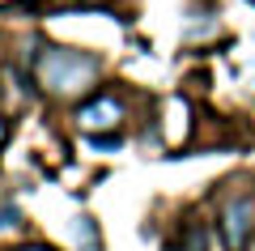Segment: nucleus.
Segmentation results:
<instances>
[{"label": "nucleus", "mask_w": 255, "mask_h": 251, "mask_svg": "<svg viewBox=\"0 0 255 251\" xmlns=\"http://www.w3.org/2000/svg\"><path fill=\"white\" fill-rule=\"evenodd\" d=\"M90 4H98V0H90Z\"/></svg>", "instance_id": "9"}, {"label": "nucleus", "mask_w": 255, "mask_h": 251, "mask_svg": "<svg viewBox=\"0 0 255 251\" xmlns=\"http://www.w3.org/2000/svg\"><path fill=\"white\" fill-rule=\"evenodd\" d=\"M38 81L51 94H81L98 81V60L85 51H68V47H47L38 60Z\"/></svg>", "instance_id": "1"}, {"label": "nucleus", "mask_w": 255, "mask_h": 251, "mask_svg": "<svg viewBox=\"0 0 255 251\" xmlns=\"http://www.w3.org/2000/svg\"><path fill=\"white\" fill-rule=\"evenodd\" d=\"M187 251H209V234H204V226H191V230H187Z\"/></svg>", "instance_id": "5"}, {"label": "nucleus", "mask_w": 255, "mask_h": 251, "mask_svg": "<svg viewBox=\"0 0 255 251\" xmlns=\"http://www.w3.org/2000/svg\"><path fill=\"white\" fill-rule=\"evenodd\" d=\"M251 226H255V200H251V196H238L234 205H226V213H221L226 247H230V251H243L247 239H251Z\"/></svg>", "instance_id": "2"}, {"label": "nucleus", "mask_w": 255, "mask_h": 251, "mask_svg": "<svg viewBox=\"0 0 255 251\" xmlns=\"http://www.w3.org/2000/svg\"><path fill=\"white\" fill-rule=\"evenodd\" d=\"M17 209H0V226H4V230H9V226H17Z\"/></svg>", "instance_id": "6"}, {"label": "nucleus", "mask_w": 255, "mask_h": 251, "mask_svg": "<svg viewBox=\"0 0 255 251\" xmlns=\"http://www.w3.org/2000/svg\"><path fill=\"white\" fill-rule=\"evenodd\" d=\"M119 119H124V102L111 98V94H102V98L85 102V107L77 111V124H81L85 132H102V128H115Z\"/></svg>", "instance_id": "3"}, {"label": "nucleus", "mask_w": 255, "mask_h": 251, "mask_svg": "<svg viewBox=\"0 0 255 251\" xmlns=\"http://www.w3.org/2000/svg\"><path fill=\"white\" fill-rule=\"evenodd\" d=\"M0 136H4V124H0Z\"/></svg>", "instance_id": "8"}, {"label": "nucleus", "mask_w": 255, "mask_h": 251, "mask_svg": "<svg viewBox=\"0 0 255 251\" xmlns=\"http://www.w3.org/2000/svg\"><path fill=\"white\" fill-rule=\"evenodd\" d=\"M21 251H51V247H21Z\"/></svg>", "instance_id": "7"}, {"label": "nucleus", "mask_w": 255, "mask_h": 251, "mask_svg": "<svg viewBox=\"0 0 255 251\" xmlns=\"http://www.w3.org/2000/svg\"><path fill=\"white\" fill-rule=\"evenodd\" d=\"M73 234H77V247H81V251H102V243H98V226H94V217H77Z\"/></svg>", "instance_id": "4"}]
</instances>
